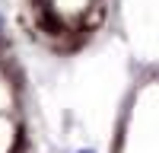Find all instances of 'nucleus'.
<instances>
[{
    "label": "nucleus",
    "instance_id": "1",
    "mask_svg": "<svg viewBox=\"0 0 159 153\" xmlns=\"http://www.w3.org/2000/svg\"><path fill=\"white\" fill-rule=\"evenodd\" d=\"M80 153H89V150H80Z\"/></svg>",
    "mask_w": 159,
    "mask_h": 153
}]
</instances>
